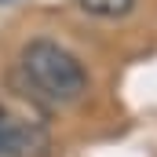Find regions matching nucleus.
<instances>
[{
  "label": "nucleus",
  "mask_w": 157,
  "mask_h": 157,
  "mask_svg": "<svg viewBox=\"0 0 157 157\" xmlns=\"http://www.w3.org/2000/svg\"><path fill=\"white\" fill-rule=\"evenodd\" d=\"M22 70L37 88V95L55 106H70L88 91V73L77 62V55L55 40H29L22 51Z\"/></svg>",
  "instance_id": "f257e3e1"
},
{
  "label": "nucleus",
  "mask_w": 157,
  "mask_h": 157,
  "mask_svg": "<svg viewBox=\"0 0 157 157\" xmlns=\"http://www.w3.org/2000/svg\"><path fill=\"white\" fill-rule=\"evenodd\" d=\"M51 150L48 132L33 121H18L0 110V157H44Z\"/></svg>",
  "instance_id": "f03ea898"
},
{
  "label": "nucleus",
  "mask_w": 157,
  "mask_h": 157,
  "mask_svg": "<svg viewBox=\"0 0 157 157\" xmlns=\"http://www.w3.org/2000/svg\"><path fill=\"white\" fill-rule=\"evenodd\" d=\"M135 0H80V7L88 15H99V18H121L132 11Z\"/></svg>",
  "instance_id": "7ed1b4c3"
}]
</instances>
